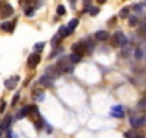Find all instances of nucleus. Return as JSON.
I'll use <instances>...</instances> for the list:
<instances>
[{"instance_id":"obj_21","label":"nucleus","mask_w":146,"mask_h":138,"mask_svg":"<svg viewBox=\"0 0 146 138\" xmlns=\"http://www.w3.org/2000/svg\"><path fill=\"white\" fill-rule=\"evenodd\" d=\"M43 49H44V43H43V42H39V43H36V45H35V50H36L37 53H39V52H42Z\"/></svg>"},{"instance_id":"obj_8","label":"nucleus","mask_w":146,"mask_h":138,"mask_svg":"<svg viewBox=\"0 0 146 138\" xmlns=\"http://www.w3.org/2000/svg\"><path fill=\"white\" fill-rule=\"evenodd\" d=\"M17 81H19V76H13V78H10L5 82V86L7 89H15V86L17 85Z\"/></svg>"},{"instance_id":"obj_1","label":"nucleus","mask_w":146,"mask_h":138,"mask_svg":"<svg viewBox=\"0 0 146 138\" xmlns=\"http://www.w3.org/2000/svg\"><path fill=\"white\" fill-rule=\"evenodd\" d=\"M113 42H115L117 46H126V43H127V38H126L125 33H122V32H116V33L113 35Z\"/></svg>"},{"instance_id":"obj_34","label":"nucleus","mask_w":146,"mask_h":138,"mask_svg":"<svg viewBox=\"0 0 146 138\" xmlns=\"http://www.w3.org/2000/svg\"><path fill=\"white\" fill-rule=\"evenodd\" d=\"M137 138H143V135H139V137H137Z\"/></svg>"},{"instance_id":"obj_26","label":"nucleus","mask_w":146,"mask_h":138,"mask_svg":"<svg viewBox=\"0 0 146 138\" xmlns=\"http://www.w3.org/2000/svg\"><path fill=\"white\" fill-rule=\"evenodd\" d=\"M59 42H60V38H59V36L56 35V36H54V38L52 39V43H53V45H57Z\"/></svg>"},{"instance_id":"obj_24","label":"nucleus","mask_w":146,"mask_h":138,"mask_svg":"<svg viewBox=\"0 0 146 138\" xmlns=\"http://www.w3.org/2000/svg\"><path fill=\"white\" fill-rule=\"evenodd\" d=\"M135 10H136L137 13H143V5H136V6H135Z\"/></svg>"},{"instance_id":"obj_33","label":"nucleus","mask_w":146,"mask_h":138,"mask_svg":"<svg viewBox=\"0 0 146 138\" xmlns=\"http://www.w3.org/2000/svg\"><path fill=\"white\" fill-rule=\"evenodd\" d=\"M98 2H99V3H105V2H106V0H98Z\"/></svg>"},{"instance_id":"obj_23","label":"nucleus","mask_w":146,"mask_h":138,"mask_svg":"<svg viewBox=\"0 0 146 138\" xmlns=\"http://www.w3.org/2000/svg\"><path fill=\"white\" fill-rule=\"evenodd\" d=\"M89 13H90L92 16H96V15L99 13V7H95V6H93V7H89Z\"/></svg>"},{"instance_id":"obj_6","label":"nucleus","mask_w":146,"mask_h":138,"mask_svg":"<svg viewBox=\"0 0 146 138\" xmlns=\"http://www.w3.org/2000/svg\"><path fill=\"white\" fill-rule=\"evenodd\" d=\"M59 69L56 68V66H49L47 69H46V76H49L50 79H54V78H57L59 76Z\"/></svg>"},{"instance_id":"obj_17","label":"nucleus","mask_w":146,"mask_h":138,"mask_svg":"<svg viewBox=\"0 0 146 138\" xmlns=\"http://www.w3.org/2000/svg\"><path fill=\"white\" fill-rule=\"evenodd\" d=\"M10 122H12V117H10V115H7V117L5 118V121L2 122V128H3V129H9Z\"/></svg>"},{"instance_id":"obj_28","label":"nucleus","mask_w":146,"mask_h":138,"mask_svg":"<svg viewBox=\"0 0 146 138\" xmlns=\"http://www.w3.org/2000/svg\"><path fill=\"white\" fill-rule=\"evenodd\" d=\"M125 137H126V138H135V134H133L132 131H129V132L125 134Z\"/></svg>"},{"instance_id":"obj_25","label":"nucleus","mask_w":146,"mask_h":138,"mask_svg":"<svg viewBox=\"0 0 146 138\" xmlns=\"http://www.w3.org/2000/svg\"><path fill=\"white\" fill-rule=\"evenodd\" d=\"M26 16H33V7H29V9H26Z\"/></svg>"},{"instance_id":"obj_20","label":"nucleus","mask_w":146,"mask_h":138,"mask_svg":"<svg viewBox=\"0 0 146 138\" xmlns=\"http://www.w3.org/2000/svg\"><path fill=\"white\" fill-rule=\"evenodd\" d=\"M119 16H120L122 19H125V17H127V16H129V9H127V7H123V9L120 10V13H119Z\"/></svg>"},{"instance_id":"obj_5","label":"nucleus","mask_w":146,"mask_h":138,"mask_svg":"<svg viewBox=\"0 0 146 138\" xmlns=\"http://www.w3.org/2000/svg\"><path fill=\"white\" fill-rule=\"evenodd\" d=\"M39 63H40V55L39 53H32L29 56V59H27V65L30 68H36Z\"/></svg>"},{"instance_id":"obj_11","label":"nucleus","mask_w":146,"mask_h":138,"mask_svg":"<svg viewBox=\"0 0 146 138\" xmlns=\"http://www.w3.org/2000/svg\"><path fill=\"white\" fill-rule=\"evenodd\" d=\"M78 25H79V20H78V19H72V20L69 22V25L66 26L67 30H69V33H72L73 30H75V29L78 27Z\"/></svg>"},{"instance_id":"obj_29","label":"nucleus","mask_w":146,"mask_h":138,"mask_svg":"<svg viewBox=\"0 0 146 138\" xmlns=\"http://www.w3.org/2000/svg\"><path fill=\"white\" fill-rule=\"evenodd\" d=\"M6 109V102H2V105H0V112H3Z\"/></svg>"},{"instance_id":"obj_12","label":"nucleus","mask_w":146,"mask_h":138,"mask_svg":"<svg viewBox=\"0 0 146 138\" xmlns=\"http://www.w3.org/2000/svg\"><path fill=\"white\" fill-rule=\"evenodd\" d=\"M69 35H70V33H69L67 27H66V26H60V29H59V32H57V36H59L60 39H63V38L69 36Z\"/></svg>"},{"instance_id":"obj_3","label":"nucleus","mask_w":146,"mask_h":138,"mask_svg":"<svg viewBox=\"0 0 146 138\" xmlns=\"http://www.w3.org/2000/svg\"><path fill=\"white\" fill-rule=\"evenodd\" d=\"M110 114L115 118H122V117H125V108L122 105H113L110 109Z\"/></svg>"},{"instance_id":"obj_31","label":"nucleus","mask_w":146,"mask_h":138,"mask_svg":"<svg viewBox=\"0 0 146 138\" xmlns=\"http://www.w3.org/2000/svg\"><path fill=\"white\" fill-rule=\"evenodd\" d=\"M7 138H15V134H13L12 131H9V132H7Z\"/></svg>"},{"instance_id":"obj_14","label":"nucleus","mask_w":146,"mask_h":138,"mask_svg":"<svg viewBox=\"0 0 146 138\" xmlns=\"http://www.w3.org/2000/svg\"><path fill=\"white\" fill-rule=\"evenodd\" d=\"M29 112H30V107H25V108H22V109L19 111V114H17L16 118H17V119H22V118H25Z\"/></svg>"},{"instance_id":"obj_19","label":"nucleus","mask_w":146,"mask_h":138,"mask_svg":"<svg viewBox=\"0 0 146 138\" xmlns=\"http://www.w3.org/2000/svg\"><path fill=\"white\" fill-rule=\"evenodd\" d=\"M137 23H139V19H137L136 16H130V17H129V25H130L132 27H133V26H136Z\"/></svg>"},{"instance_id":"obj_9","label":"nucleus","mask_w":146,"mask_h":138,"mask_svg":"<svg viewBox=\"0 0 146 138\" xmlns=\"http://www.w3.org/2000/svg\"><path fill=\"white\" fill-rule=\"evenodd\" d=\"M52 81H53V79H50L49 76H46V75H44V76H42V78H40V81H39V82H40V85H43V86H46V88H50V86L53 85V82H52Z\"/></svg>"},{"instance_id":"obj_16","label":"nucleus","mask_w":146,"mask_h":138,"mask_svg":"<svg viewBox=\"0 0 146 138\" xmlns=\"http://www.w3.org/2000/svg\"><path fill=\"white\" fill-rule=\"evenodd\" d=\"M2 29H3L5 32H12V30L15 29V22H5L3 26H2Z\"/></svg>"},{"instance_id":"obj_2","label":"nucleus","mask_w":146,"mask_h":138,"mask_svg":"<svg viewBox=\"0 0 146 138\" xmlns=\"http://www.w3.org/2000/svg\"><path fill=\"white\" fill-rule=\"evenodd\" d=\"M145 117H139V115H133V117H130V125L133 127V128H140V127H143L145 125Z\"/></svg>"},{"instance_id":"obj_4","label":"nucleus","mask_w":146,"mask_h":138,"mask_svg":"<svg viewBox=\"0 0 146 138\" xmlns=\"http://www.w3.org/2000/svg\"><path fill=\"white\" fill-rule=\"evenodd\" d=\"M56 68L59 69V72H64V74H66V72H67V74H69V72H72V69H73V68L66 62V59H60Z\"/></svg>"},{"instance_id":"obj_10","label":"nucleus","mask_w":146,"mask_h":138,"mask_svg":"<svg viewBox=\"0 0 146 138\" xmlns=\"http://www.w3.org/2000/svg\"><path fill=\"white\" fill-rule=\"evenodd\" d=\"M72 49H73V53H79V55H83V52H85L83 43H75Z\"/></svg>"},{"instance_id":"obj_27","label":"nucleus","mask_w":146,"mask_h":138,"mask_svg":"<svg viewBox=\"0 0 146 138\" xmlns=\"http://www.w3.org/2000/svg\"><path fill=\"white\" fill-rule=\"evenodd\" d=\"M19 96H20V94H16V95L13 96V99H12V105H16V102H17Z\"/></svg>"},{"instance_id":"obj_30","label":"nucleus","mask_w":146,"mask_h":138,"mask_svg":"<svg viewBox=\"0 0 146 138\" xmlns=\"http://www.w3.org/2000/svg\"><path fill=\"white\" fill-rule=\"evenodd\" d=\"M136 56H137V59H142V52H140L139 49L136 50Z\"/></svg>"},{"instance_id":"obj_22","label":"nucleus","mask_w":146,"mask_h":138,"mask_svg":"<svg viewBox=\"0 0 146 138\" xmlns=\"http://www.w3.org/2000/svg\"><path fill=\"white\" fill-rule=\"evenodd\" d=\"M64 13H66L64 6H62V5H60V6H57V15H59V16H63Z\"/></svg>"},{"instance_id":"obj_15","label":"nucleus","mask_w":146,"mask_h":138,"mask_svg":"<svg viewBox=\"0 0 146 138\" xmlns=\"http://www.w3.org/2000/svg\"><path fill=\"white\" fill-rule=\"evenodd\" d=\"M69 60H70L72 63H79V62L82 60V55H79V53H72V55L69 56Z\"/></svg>"},{"instance_id":"obj_32","label":"nucleus","mask_w":146,"mask_h":138,"mask_svg":"<svg viewBox=\"0 0 146 138\" xmlns=\"http://www.w3.org/2000/svg\"><path fill=\"white\" fill-rule=\"evenodd\" d=\"M75 2H76V0H70V5H72V7H75Z\"/></svg>"},{"instance_id":"obj_35","label":"nucleus","mask_w":146,"mask_h":138,"mask_svg":"<svg viewBox=\"0 0 146 138\" xmlns=\"http://www.w3.org/2000/svg\"><path fill=\"white\" fill-rule=\"evenodd\" d=\"M29 2H33V0H29Z\"/></svg>"},{"instance_id":"obj_13","label":"nucleus","mask_w":146,"mask_h":138,"mask_svg":"<svg viewBox=\"0 0 146 138\" xmlns=\"http://www.w3.org/2000/svg\"><path fill=\"white\" fill-rule=\"evenodd\" d=\"M96 39H98V40H102V42H103V40H108V39H109V33L105 32V30H100V32L96 33Z\"/></svg>"},{"instance_id":"obj_7","label":"nucleus","mask_w":146,"mask_h":138,"mask_svg":"<svg viewBox=\"0 0 146 138\" xmlns=\"http://www.w3.org/2000/svg\"><path fill=\"white\" fill-rule=\"evenodd\" d=\"M0 10H2V16H3V17H7V16H10V15L13 13V7H12L10 5H7V3L0 7Z\"/></svg>"},{"instance_id":"obj_18","label":"nucleus","mask_w":146,"mask_h":138,"mask_svg":"<svg viewBox=\"0 0 146 138\" xmlns=\"http://www.w3.org/2000/svg\"><path fill=\"white\" fill-rule=\"evenodd\" d=\"M35 99L36 101H43L44 99V92L43 91H35Z\"/></svg>"}]
</instances>
